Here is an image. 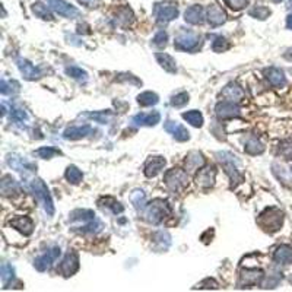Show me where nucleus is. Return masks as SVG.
<instances>
[{
	"mask_svg": "<svg viewBox=\"0 0 292 292\" xmlns=\"http://www.w3.org/2000/svg\"><path fill=\"white\" fill-rule=\"evenodd\" d=\"M72 222H78L76 228H79L80 233L83 234H97L103 230V224L97 219L94 211L89 209H82L75 211L70 215Z\"/></svg>",
	"mask_w": 292,
	"mask_h": 292,
	"instance_id": "f257e3e1",
	"label": "nucleus"
},
{
	"mask_svg": "<svg viewBox=\"0 0 292 292\" xmlns=\"http://www.w3.org/2000/svg\"><path fill=\"white\" fill-rule=\"evenodd\" d=\"M171 215V208L167 200L164 199H154L151 203L145 206V219L149 224L158 225L167 216Z\"/></svg>",
	"mask_w": 292,
	"mask_h": 292,
	"instance_id": "f03ea898",
	"label": "nucleus"
},
{
	"mask_svg": "<svg viewBox=\"0 0 292 292\" xmlns=\"http://www.w3.org/2000/svg\"><path fill=\"white\" fill-rule=\"evenodd\" d=\"M257 224L265 230L266 233H276L281 230L284 224V213L278 208H267L259 215Z\"/></svg>",
	"mask_w": 292,
	"mask_h": 292,
	"instance_id": "7ed1b4c3",
	"label": "nucleus"
},
{
	"mask_svg": "<svg viewBox=\"0 0 292 292\" xmlns=\"http://www.w3.org/2000/svg\"><path fill=\"white\" fill-rule=\"evenodd\" d=\"M31 188H32V191H34V194H35L37 200L43 205V208H44L46 213H47V215H50V216H53L54 215L53 199H52V196H50V191H49V188H47V186H46V183H44L41 178H34V180L31 181Z\"/></svg>",
	"mask_w": 292,
	"mask_h": 292,
	"instance_id": "20e7f679",
	"label": "nucleus"
},
{
	"mask_svg": "<svg viewBox=\"0 0 292 292\" xmlns=\"http://www.w3.org/2000/svg\"><path fill=\"white\" fill-rule=\"evenodd\" d=\"M199 46H200V35H197L190 29H181L174 40V47L181 52H188V53L196 52Z\"/></svg>",
	"mask_w": 292,
	"mask_h": 292,
	"instance_id": "39448f33",
	"label": "nucleus"
},
{
	"mask_svg": "<svg viewBox=\"0 0 292 292\" xmlns=\"http://www.w3.org/2000/svg\"><path fill=\"white\" fill-rule=\"evenodd\" d=\"M164 181H165V186L171 191L178 193V191L184 190L188 184V175H187L186 171H183L180 168H173L165 173Z\"/></svg>",
	"mask_w": 292,
	"mask_h": 292,
	"instance_id": "423d86ee",
	"label": "nucleus"
},
{
	"mask_svg": "<svg viewBox=\"0 0 292 292\" xmlns=\"http://www.w3.org/2000/svg\"><path fill=\"white\" fill-rule=\"evenodd\" d=\"M154 16L161 24L174 21L178 16V6L175 1H160L154 6Z\"/></svg>",
	"mask_w": 292,
	"mask_h": 292,
	"instance_id": "0eeeda50",
	"label": "nucleus"
},
{
	"mask_svg": "<svg viewBox=\"0 0 292 292\" xmlns=\"http://www.w3.org/2000/svg\"><path fill=\"white\" fill-rule=\"evenodd\" d=\"M218 157H219V161L222 162V165L225 168V173L231 178L233 184L241 183L242 181V175H241V171H239V162L235 160V157L228 154V152H219Z\"/></svg>",
	"mask_w": 292,
	"mask_h": 292,
	"instance_id": "6e6552de",
	"label": "nucleus"
},
{
	"mask_svg": "<svg viewBox=\"0 0 292 292\" xmlns=\"http://www.w3.org/2000/svg\"><path fill=\"white\" fill-rule=\"evenodd\" d=\"M60 247H52V248H49L46 253H43L41 256H38L35 260H34V266H35V269L37 270H40V272H44V270H47V269H50V266L53 265L54 262L60 257Z\"/></svg>",
	"mask_w": 292,
	"mask_h": 292,
	"instance_id": "1a4fd4ad",
	"label": "nucleus"
},
{
	"mask_svg": "<svg viewBox=\"0 0 292 292\" xmlns=\"http://www.w3.org/2000/svg\"><path fill=\"white\" fill-rule=\"evenodd\" d=\"M47 1H49L50 9L56 13H58L60 16H64V18H69V19H73V18L79 16V10L75 6L69 4L67 1H64V0H47Z\"/></svg>",
	"mask_w": 292,
	"mask_h": 292,
	"instance_id": "9d476101",
	"label": "nucleus"
},
{
	"mask_svg": "<svg viewBox=\"0 0 292 292\" xmlns=\"http://www.w3.org/2000/svg\"><path fill=\"white\" fill-rule=\"evenodd\" d=\"M79 270V257L76 253H67L64 256V259L61 260V263L58 266V272L69 278V276H73L76 272Z\"/></svg>",
	"mask_w": 292,
	"mask_h": 292,
	"instance_id": "9b49d317",
	"label": "nucleus"
},
{
	"mask_svg": "<svg viewBox=\"0 0 292 292\" xmlns=\"http://www.w3.org/2000/svg\"><path fill=\"white\" fill-rule=\"evenodd\" d=\"M218 118L221 120H227V118H233V117H238L241 114V108L237 103H231V101H221L218 103V106L215 108Z\"/></svg>",
	"mask_w": 292,
	"mask_h": 292,
	"instance_id": "f8f14e48",
	"label": "nucleus"
},
{
	"mask_svg": "<svg viewBox=\"0 0 292 292\" xmlns=\"http://www.w3.org/2000/svg\"><path fill=\"white\" fill-rule=\"evenodd\" d=\"M263 278H265V275H263L262 270H257V269H245L239 275L238 285L241 288H250L253 285H257L259 282H262Z\"/></svg>",
	"mask_w": 292,
	"mask_h": 292,
	"instance_id": "ddd939ff",
	"label": "nucleus"
},
{
	"mask_svg": "<svg viewBox=\"0 0 292 292\" xmlns=\"http://www.w3.org/2000/svg\"><path fill=\"white\" fill-rule=\"evenodd\" d=\"M215 177H216L215 167H202L196 175V183L202 188H209L215 183Z\"/></svg>",
	"mask_w": 292,
	"mask_h": 292,
	"instance_id": "4468645a",
	"label": "nucleus"
},
{
	"mask_svg": "<svg viewBox=\"0 0 292 292\" xmlns=\"http://www.w3.org/2000/svg\"><path fill=\"white\" fill-rule=\"evenodd\" d=\"M164 129L167 132L170 133L175 140L178 142H186L190 139V133L187 132V129L184 126H181L180 123L177 121H173V120H167L165 124H164Z\"/></svg>",
	"mask_w": 292,
	"mask_h": 292,
	"instance_id": "2eb2a0df",
	"label": "nucleus"
},
{
	"mask_svg": "<svg viewBox=\"0 0 292 292\" xmlns=\"http://www.w3.org/2000/svg\"><path fill=\"white\" fill-rule=\"evenodd\" d=\"M161 121V114L158 111H152V113H140V114H136L132 118V124L133 126H148V127H152V126H157Z\"/></svg>",
	"mask_w": 292,
	"mask_h": 292,
	"instance_id": "dca6fc26",
	"label": "nucleus"
},
{
	"mask_svg": "<svg viewBox=\"0 0 292 292\" xmlns=\"http://www.w3.org/2000/svg\"><path fill=\"white\" fill-rule=\"evenodd\" d=\"M206 19L212 27H219L222 24H225L227 21V13L225 10L218 6V4H211L206 10Z\"/></svg>",
	"mask_w": 292,
	"mask_h": 292,
	"instance_id": "f3484780",
	"label": "nucleus"
},
{
	"mask_svg": "<svg viewBox=\"0 0 292 292\" xmlns=\"http://www.w3.org/2000/svg\"><path fill=\"white\" fill-rule=\"evenodd\" d=\"M221 98H224V101H231V103L238 104L239 101L244 98V91L237 83H230L224 88V91L221 94Z\"/></svg>",
	"mask_w": 292,
	"mask_h": 292,
	"instance_id": "a211bd4d",
	"label": "nucleus"
},
{
	"mask_svg": "<svg viewBox=\"0 0 292 292\" xmlns=\"http://www.w3.org/2000/svg\"><path fill=\"white\" fill-rule=\"evenodd\" d=\"M184 21L191 25H200L205 21V10L199 4H193L184 12Z\"/></svg>",
	"mask_w": 292,
	"mask_h": 292,
	"instance_id": "6ab92c4d",
	"label": "nucleus"
},
{
	"mask_svg": "<svg viewBox=\"0 0 292 292\" xmlns=\"http://www.w3.org/2000/svg\"><path fill=\"white\" fill-rule=\"evenodd\" d=\"M266 79L269 80V83L275 88H282L287 85V78L284 70H281L279 67H269L265 70Z\"/></svg>",
	"mask_w": 292,
	"mask_h": 292,
	"instance_id": "aec40b11",
	"label": "nucleus"
},
{
	"mask_svg": "<svg viewBox=\"0 0 292 292\" xmlns=\"http://www.w3.org/2000/svg\"><path fill=\"white\" fill-rule=\"evenodd\" d=\"M18 67L21 70V73L24 75V78L28 80H35L41 76V72L38 67H35L32 63H29L25 58H18Z\"/></svg>",
	"mask_w": 292,
	"mask_h": 292,
	"instance_id": "412c9836",
	"label": "nucleus"
},
{
	"mask_svg": "<svg viewBox=\"0 0 292 292\" xmlns=\"http://www.w3.org/2000/svg\"><path fill=\"white\" fill-rule=\"evenodd\" d=\"M273 260L278 265L290 266L292 263V247L282 244L276 248V251L273 253Z\"/></svg>",
	"mask_w": 292,
	"mask_h": 292,
	"instance_id": "4be33fe9",
	"label": "nucleus"
},
{
	"mask_svg": "<svg viewBox=\"0 0 292 292\" xmlns=\"http://www.w3.org/2000/svg\"><path fill=\"white\" fill-rule=\"evenodd\" d=\"M165 162L167 161L164 160L162 157H151L145 164V174H146V177L151 178V177H155L157 174H160L161 171L164 170V167H165Z\"/></svg>",
	"mask_w": 292,
	"mask_h": 292,
	"instance_id": "5701e85b",
	"label": "nucleus"
},
{
	"mask_svg": "<svg viewBox=\"0 0 292 292\" xmlns=\"http://www.w3.org/2000/svg\"><path fill=\"white\" fill-rule=\"evenodd\" d=\"M10 225L13 228H16L18 231H21L24 235H29L34 231V224L27 216H16V218H13L10 221Z\"/></svg>",
	"mask_w": 292,
	"mask_h": 292,
	"instance_id": "b1692460",
	"label": "nucleus"
},
{
	"mask_svg": "<svg viewBox=\"0 0 292 292\" xmlns=\"http://www.w3.org/2000/svg\"><path fill=\"white\" fill-rule=\"evenodd\" d=\"M205 165V158L200 152H190L186 157V168L187 173H194L197 171L199 168H202Z\"/></svg>",
	"mask_w": 292,
	"mask_h": 292,
	"instance_id": "393cba45",
	"label": "nucleus"
},
{
	"mask_svg": "<svg viewBox=\"0 0 292 292\" xmlns=\"http://www.w3.org/2000/svg\"><path fill=\"white\" fill-rule=\"evenodd\" d=\"M92 132V127L89 124H85V126H75V127H69L66 129L64 133H63V137L64 139H70V140H78V139H82L85 137L86 134Z\"/></svg>",
	"mask_w": 292,
	"mask_h": 292,
	"instance_id": "a878e982",
	"label": "nucleus"
},
{
	"mask_svg": "<svg viewBox=\"0 0 292 292\" xmlns=\"http://www.w3.org/2000/svg\"><path fill=\"white\" fill-rule=\"evenodd\" d=\"M155 58L158 60L160 66L168 73H177V63L175 60L167 53H157Z\"/></svg>",
	"mask_w": 292,
	"mask_h": 292,
	"instance_id": "bb28decb",
	"label": "nucleus"
},
{
	"mask_svg": "<svg viewBox=\"0 0 292 292\" xmlns=\"http://www.w3.org/2000/svg\"><path fill=\"white\" fill-rule=\"evenodd\" d=\"M244 151H245L248 155H260V154L265 152V146H263V143H262L257 137L251 136V137H248V139L245 140V143H244Z\"/></svg>",
	"mask_w": 292,
	"mask_h": 292,
	"instance_id": "cd10ccee",
	"label": "nucleus"
},
{
	"mask_svg": "<svg viewBox=\"0 0 292 292\" xmlns=\"http://www.w3.org/2000/svg\"><path fill=\"white\" fill-rule=\"evenodd\" d=\"M19 190H21V187H19L16 180H13L10 175H4V177H3V180H1V193H3L4 196L18 193Z\"/></svg>",
	"mask_w": 292,
	"mask_h": 292,
	"instance_id": "c85d7f7f",
	"label": "nucleus"
},
{
	"mask_svg": "<svg viewBox=\"0 0 292 292\" xmlns=\"http://www.w3.org/2000/svg\"><path fill=\"white\" fill-rule=\"evenodd\" d=\"M137 103L142 107L155 106V104L160 103V97L155 92L146 91V92H142L140 95H137Z\"/></svg>",
	"mask_w": 292,
	"mask_h": 292,
	"instance_id": "c756f323",
	"label": "nucleus"
},
{
	"mask_svg": "<svg viewBox=\"0 0 292 292\" xmlns=\"http://www.w3.org/2000/svg\"><path fill=\"white\" fill-rule=\"evenodd\" d=\"M98 205L101 208L110 209L113 213H121L124 211V208L121 206V203L117 202V200H114V199H111V197H103V199H100L98 200Z\"/></svg>",
	"mask_w": 292,
	"mask_h": 292,
	"instance_id": "7c9ffc66",
	"label": "nucleus"
},
{
	"mask_svg": "<svg viewBox=\"0 0 292 292\" xmlns=\"http://www.w3.org/2000/svg\"><path fill=\"white\" fill-rule=\"evenodd\" d=\"M272 171H273V174H275V177L278 178V180H281V183L282 184H285V186H292V181L291 178H290V175H288V171L282 167V165H279V164H273L272 165Z\"/></svg>",
	"mask_w": 292,
	"mask_h": 292,
	"instance_id": "2f4dec72",
	"label": "nucleus"
},
{
	"mask_svg": "<svg viewBox=\"0 0 292 292\" xmlns=\"http://www.w3.org/2000/svg\"><path fill=\"white\" fill-rule=\"evenodd\" d=\"M7 162H9L10 167H13V168L18 170V171H22V170H34V168H35L31 162H28L27 160H24V158H21V157H18V155H10Z\"/></svg>",
	"mask_w": 292,
	"mask_h": 292,
	"instance_id": "473e14b6",
	"label": "nucleus"
},
{
	"mask_svg": "<svg viewBox=\"0 0 292 292\" xmlns=\"http://www.w3.org/2000/svg\"><path fill=\"white\" fill-rule=\"evenodd\" d=\"M183 118L186 120L187 123H190L193 127H202V124H203V116H202L200 111H196V110L184 113Z\"/></svg>",
	"mask_w": 292,
	"mask_h": 292,
	"instance_id": "72a5a7b5",
	"label": "nucleus"
},
{
	"mask_svg": "<svg viewBox=\"0 0 292 292\" xmlns=\"http://www.w3.org/2000/svg\"><path fill=\"white\" fill-rule=\"evenodd\" d=\"M116 19H117V22H118L121 27L130 25L133 22L132 9H129V7H121V9H118V12H117V15H116Z\"/></svg>",
	"mask_w": 292,
	"mask_h": 292,
	"instance_id": "f704fd0d",
	"label": "nucleus"
},
{
	"mask_svg": "<svg viewBox=\"0 0 292 292\" xmlns=\"http://www.w3.org/2000/svg\"><path fill=\"white\" fill-rule=\"evenodd\" d=\"M32 12L35 13V16H38V18H41V19H44V21H52V19H53V15H52V12L49 10V7H47L46 4L40 3V1H35V3L32 4Z\"/></svg>",
	"mask_w": 292,
	"mask_h": 292,
	"instance_id": "c9c22d12",
	"label": "nucleus"
},
{
	"mask_svg": "<svg viewBox=\"0 0 292 292\" xmlns=\"http://www.w3.org/2000/svg\"><path fill=\"white\" fill-rule=\"evenodd\" d=\"M64 175H66V180H67L69 183H72V184H79L80 181H82V178H83L82 171H80L78 167H75V165L67 167Z\"/></svg>",
	"mask_w": 292,
	"mask_h": 292,
	"instance_id": "e433bc0d",
	"label": "nucleus"
},
{
	"mask_svg": "<svg viewBox=\"0 0 292 292\" xmlns=\"http://www.w3.org/2000/svg\"><path fill=\"white\" fill-rule=\"evenodd\" d=\"M130 200L134 205V208L139 211V209H143L146 206V197H145V193L143 190H133V193L130 194Z\"/></svg>",
	"mask_w": 292,
	"mask_h": 292,
	"instance_id": "4c0bfd02",
	"label": "nucleus"
},
{
	"mask_svg": "<svg viewBox=\"0 0 292 292\" xmlns=\"http://www.w3.org/2000/svg\"><path fill=\"white\" fill-rule=\"evenodd\" d=\"M13 278H15L13 266L9 265V263H3L1 265V282H3V287L6 288L9 285V282L13 281Z\"/></svg>",
	"mask_w": 292,
	"mask_h": 292,
	"instance_id": "58836bf2",
	"label": "nucleus"
},
{
	"mask_svg": "<svg viewBox=\"0 0 292 292\" xmlns=\"http://www.w3.org/2000/svg\"><path fill=\"white\" fill-rule=\"evenodd\" d=\"M248 15L251 18H256V19H266L269 15H270V9L266 7V6H254L253 9L248 10Z\"/></svg>",
	"mask_w": 292,
	"mask_h": 292,
	"instance_id": "ea45409f",
	"label": "nucleus"
},
{
	"mask_svg": "<svg viewBox=\"0 0 292 292\" xmlns=\"http://www.w3.org/2000/svg\"><path fill=\"white\" fill-rule=\"evenodd\" d=\"M279 155L284 157L285 160H292V139L282 140L279 143Z\"/></svg>",
	"mask_w": 292,
	"mask_h": 292,
	"instance_id": "a19ab883",
	"label": "nucleus"
},
{
	"mask_svg": "<svg viewBox=\"0 0 292 292\" xmlns=\"http://www.w3.org/2000/svg\"><path fill=\"white\" fill-rule=\"evenodd\" d=\"M61 152L58 151V149H54L52 146H47V148H40L37 152H35V155L37 157H40V158H43V160H50V158H53L56 155H60Z\"/></svg>",
	"mask_w": 292,
	"mask_h": 292,
	"instance_id": "79ce46f5",
	"label": "nucleus"
},
{
	"mask_svg": "<svg viewBox=\"0 0 292 292\" xmlns=\"http://www.w3.org/2000/svg\"><path fill=\"white\" fill-rule=\"evenodd\" d=\"M230 49V43L224 37H216L212 43V50L215 53H222Z\"/></svg>",
	"mask_w": 292,
	"mask_h": 292,
	"instance_id": "37998d69",
	"label": "nucleus"
},
{
	"mask_svg": "<svg viewBox=\"0 0 292 292\" xmlns=\"http://www.w3.org/2000/svg\"><path fill=\"white\" fill-rule=\"evenodd\" d=\"M66 73L70 75L72 78L78 80H86L88 79V73L85 70H82L80 67H76V66H72V67H67L66 69Z\"/></svg>",
	"mask_w": 292,
	"mask_h": 292,
	"instance_id": "c03bdc74",
	"label": "nucleus"
},
{
	"mask_svg": "<svg viewBox=\"0 0 292 292\" xmlns=\"http://www.w3.org/2000/svg\"><path fill=\"white\" fill-rule=\"evenodd\" d=\"M89 117L94 118L95 121L101 123V124H106V123H108L113 118V114L110 111H101V113H91Z\"/></svg>",
	"mask_w": 292,
	"mask_h": 292,
	"instance_id": "a18cd8bd",
	"label": "nucleus"
},
{
	"mask_svg": "<svg viewBox=\"0 0 292 292\" xmlns=\"http://www.w3.org/2000/svg\"><path fill=\"white\" fill-rule=\"evenodd\" d=\"M188 94L187 92H180V94H177V95H174L173 98H171V106L173 107H183L186 106L187 103H188Z\"/></svg>",
	"mask_w": 292,
	"mask_h": 292,
	"instance_id": "49530a36",
	"label": "nucleus"
},
{
	"mask_svg": "<svg viewBox=\"0 0 292 292\" xmlns=\"http://www.w3.org/2000/svg\"><path fill=\"white\" fill-rule=\"evenodd\" d=\"M167 41H168V35H167V32H165V31H162V29L158 31V32H157V35L152 38V44H154V46H157V47H161V49L167 46Z\"/></svg>",
	"mask_w": 292,
	"mask_h": 292,
	"instance_id": "de8ad7c7",
	"label": "nucleus"
},
{
	"mask_svg": "<svg viewBox=\"0 0 292 292\" xmlns=\"http://www.w3.org/2000/svg\"><path fill=\"white\" fill-rule=\"evenodd\" d=\"M10 116H12L13 121H16V123H22L24 120H27V113L24 110H19V108H12Z\"/></svg>",
	"mask_w": 292,
	"mask_h": 292,
	"instance_id": "09e8293b",
	"label": "nucleus"
},
{
	"mask_svg": "<svg viewBox=\"0 0 292 292\" xmlns=\"http://www.w3.org/2000/svg\"><path fill=\"white\" fill-rule=\"evenodd\" d=\"M225 4L230 6L233 10H241L248 4V0H225Z\"/></svg>",
	"mask_w": 292,
	"mask_h": 292,
	"instance_id": "8fccbe9b",
	"label": "nucleus"
},
{
	"mask_svg": "<svg viewBox=\"0 0 292 292\" xmlns=\"http://www.w3.org/2000/svg\"><path fill=\"white\" fill-rule=\"evenodd\" d=\"M78 1L88 9H95L100 6V0H78Z\"/></svg>",
	"mask_w": 292,
	"mask_h": 292,
	"instance_id": "3c124183",
	"label": "nucleus"
},
{
	"mask_svg": "<svg viewBox=\"0 0 292 292\" xmlns=\"http://www.w3.org/2000/svg\"><path fill=\"white\" fill-rule=\"evenodd\" d=\"M203 285H208V287H206V290H209V288H212V290L219 288L218 282H216V281H213V279H205V281L199 285V288H200V287H203Z\"/></svg>",
	"mask_w": 292,
	"mask_h": 292,
	"instance_id": "603ef678",
	"label": "nucleus"
},
{
	"mask_svg": "<svg viewBox=\"0 0 292 292\" xmlns=\"http://www.w3.org/2000/svg\"><path fill=\"white\" fill-rule=\"evenodd\" d=\"M284 57H285L287 60L292 61V47H291V49H288V50H287V53L284 54Z\"/></svg>",
	"mask_w": 292,
	"mask_h": 292,
	"instance_id": "864d4df0",
	"label": "nucleus"
},
{
	"mask_svg": "<svg viewBox=\"0 0 292 292\" xmlns=\"http://www.w3.org/2000/svg\"><path fill=\"white\" fill-rule=\"evenodd\" d=\"M287 27L288 29H292V15H288V18H287Z\"/></svg>",
	"mask_w": 292,
	"mask_h": 292,
	"instance_id": "5fc2aeb1",
	"label": "nucleus"
},
{
	"mask_svg": "<svg viewBox=\"0 0 292 292\" xmlns=\"http://www.w3.org/2000/svg\"><path fill=\"white\" fill-rule=\"evenodd\" d=\"M288 9H291L292 10V0H290V1H288Z\"/></svg>",
	"mask_w": 292,
	"mask_h": 292,
	"instance_id": "6e6d98bb",
	"label": "nucleus"
},
{
	"mask_svg": "<svg viewBox=\"0 0 292 292\" xmlns=\"http://www.w3.org/2000/svg\"><path fill=\"white\" fill-rule=\"evenodd\" d=\"M275 3H281V1H284V0H273Z\"/></svg>",
	"mask_w": 292,
	"mask_h": 292,
	"instance_id": "4d7b16f0",
	"label": "nucleus"
},
{
	"mask_svg": "<svg viewBox=\"0 0 292 292\" xmlns=\"http://www.w3.org/2000/svg\"><path fill=\"white\" fill-rule=\"evenodd\" d=\"M291 282H292V278H291Z\"/></svg>",
	"mask_w": 292,
	"mask_h": 292,
	"instance_id": "13d9d810",
	"label": "nucleus"
},
{
	"mask_svg": "<svg viewBox=\"0 0 292 292\" xmlns=\"http://www.w3.org/2000/svg\"><path fill=\"white\" fill-rule=\"evenodd\" d=\"M291 170H292V168H291Z\"/></svg>",
	"mask_w": 292,
	"mask_h": 292,
	"instance_id": "bf43d9fd",
	"label": "nucleus"
}]
</instances>
